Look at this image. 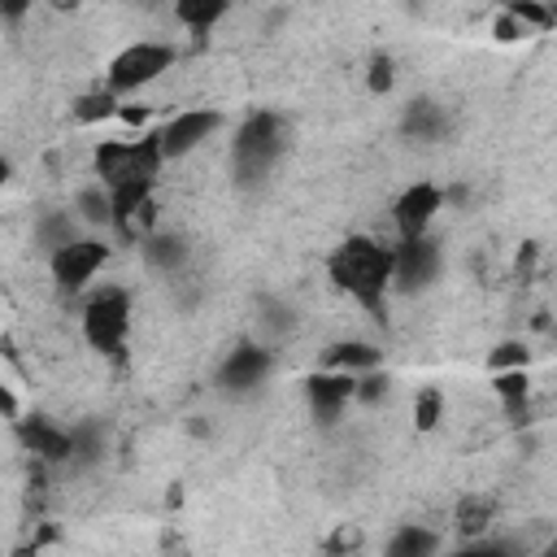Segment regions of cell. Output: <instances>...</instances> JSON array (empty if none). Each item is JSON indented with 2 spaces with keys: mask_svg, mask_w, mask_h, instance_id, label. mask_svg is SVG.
<instances>
[{
  "mask_svg": "<svg viewBox=\"0 0 557 557\" xmlns=\"http://www.w3.org/2000/svg\"><path fill=\"white\" fill-rule=\"evenodd\" d=\"M326 270L339 292H348L366 313L383 318V296L392 287V248H383L366 235H352L331 252Z\"/></svg>",
  "mask_w": 557,
  "mask_h": 557,
  "instance_id": "6da1fadb",
  "label": "cell"
},
{
  "mask_svg": "<svg viewBox=\"0 0 557 557\" xmlns=\"http://www.w3.org/2000/svg\"><path fill=\"white\" fill-rule=\"evenodd\" d=\"M287 131H283V122H278V113H252L244 126H239V135H235V174L244 178V183H261L270 170H274V161H278V152H283V139Z\"/></svg>",
  "mask_w": 557,
  "mask_h": 557,
  "instance_id": "7a4b0ae2",
  "label": "cell"
},
{
  "mask_svg": "<svg viewBox=\"0 0 557 557\" xmlns=\"http://www.w3.org/2000/svg\"><path fill=\"white\" fill-rule=\"evenodd\" d=\"M161 144L157 135L148 139H135V144H122V139H104L96 148V174L104 187H126V183H152L157 170H161Z\"/></svg>",
  "mask_w": 557,
  "mask_h": 557,
  "instance_id": "3957f363",
  "label": "cell"
},
{
  "mask_svg": "<svg viewBox=\"0 0 557 557\" xmlns=\"http://www.w3.org/2000/svg\"><path fill=\"white\" fill-rule=\"evenodd\" d=\"M126 326H131V300L122 287H104L87 300L83 309V335L91 348L100 352H117L122 339H126Z\"/></svg>",
  "mask_w": 557,
  "mask_h": 557,
  "instance_id": "277c9868",
  "label": "cell"
},
{
  "mask_svg": "<svg viewBox=\"0 0 557 557\" xmlns=\"http://www.w3.org/2000/svg\"><path fill=\"white\" fill-rule=\"evenodd\" d=\"M170 61H174V52H170L165 44H131V48H122V52L109 61V91H113V96L139 91V87H148L161 70H170Z\"/></svg>",
  "mask_w": 557,
  "mask_h": 557,
  "instance_id": "5b68a950",
  "label": "cell"
},
{
  "mask_svg": "<svg viewBox=\"0 0 557 557\" xmlns=\"http://www.w3.org/2000/svg\"><path fill=\"white\" fill-rule=\"evenodd\" d=\"M440 274V244L422 231V235H400V244L392 248V283L400 287H426Z\"/></svg>",
  "mask_w": 557,
  "mask_h": 557,
  "instance_id": "8992f818",
  "label": "cell"
},
{
  "mask_svg": "<svg viewBox=\"0 0 557 557\" xmlns=\"http://www.w3.org/2000/svg\"><path fill=\"white\" fill-rule=\"evenodd\" d=\"M104 257H109V248L100 244V239H70V244H61V248H52V278L65 287V292H78L100 265H104Z\"/></svg>",
  "mask_w": 557,
  "mask_h": 557,
  "instance_id": "52a82bcc",
  "label": "cell"
},
{
  "mask_svg": "<svg viewBox=\"0 0 557 557\" xmlns=\"http://www.w3.org/2000/svg\"><path fill=\"white\" fill-rule=\"evenodd\" d=\"M352 396H357V374L352 370H318V374L305 379V400H309V409L322 426H331Z\"/></svg>",
  "mask_w": 557,
  "mask_h": 557,
  "instance_id": "ba28073f",
  "label": "cell"
},
{
  "mask_svg": "<svg viewBox=\"0 0 557 557\" xmlns=\"http://www.w3.org/2000/svg\"><path fill=\"white\" fill-rule=\"evenodd\" d=\"M218 113L213 109H187V113H174L161 131H157V144H161V157H187L196 144H205L213 131H218Z\"/></svg>",
  "mask_w": 557,
  "mask_h": 557,
  "instance_id": "9c48e42d",
  "label": "cell"
},
{
  "mask_svg": "<svg viewBox=\"0 0 557 557\" xmlns=\"http://www.w3.org/2000/svg\"><path fill=\"white\" fill-rule=\"evenodd\" d=\"M270 366H274V357H270L265 348L239 344V348H231V357L222 361L218 383H222V392H252V387L270 374Z\"/></svg>",
  "mask_w": 557,
  "mask_h": 557,
  "instance_id": "30bf717a",
  "label": "cell"
},
{
  "mask_svg": "<svg viewBox=\"0 0 557 557\" xmlns=\"http://www.w3.org/2000/svg\"><path fill=\"white\" fill-rule=\"evenodd\" d=\"M17 440L26 453H35L39 461H70V431L57 426L52 418H17Z\"/></svg>",
  "mask_w": 557,
  "mask_h": 557,
  "instance_id": "8fae6325",
  "label": "cell"
},
{
  "mask_svg": "<svg viewBox=\"0 0 557 557\" xmlns=\"http://www.w3.org/2000/svg\"><path fill=\"white\" fill-rule=\"evenodd\" d=\"M440 205H444V196H440L435 183H413V187L396 200V209H392L396 231H400V235H422V231L431 226V218H435Z\"/></svg>",
  "mask_w": 557,
  "mask_h": 557,
  "instance_id": "7c38bea8",
  "label": "cell"
},
{
  "mask_svg": "<svg viewBox=\"0 0 557 557\" xmlns=\"http://www.w3.org/2000/svg\"><path fill=\"white\" fill-rule=\"evenodd\" d=\"M444 131H448V117H444L440 104L413 100V104L405 109V135H409V139H444Z\"/></svg>",
  "mask_w": 557,
  "mask_h": 557,
  "instance_id": "4fadbf2b",
  "label": "cell"
},
{
  "mask_svg": "<svg viewBox=\"0 0 557 557\" xmlns=\"http://www.w3.org/2000/svg\"><path fill=\"white\" fill-rule=\"evenodd\" d=\"M144 257H148V265H152V270L174 274V270L187 261V244H183V239H174V235H148V239H144Z\"/></svg>",
  "mask_w": 557,
  "mask_h": 557,
  "instance_id": "5bb4252c",
  "label": "cell"
},
{
  "mask_svg": "<svg viewBox=\"0 0 557 557\" xmlns=\"http://www.w3.org/2000/svg\"><path fill=\"white\" fill-rule=\"evenodd\" d=\"M435 548H440V540H435L426 527H418V522L400 527V531L392 535V544H387L392 557H426V553H435Z\"/></svg>",
  "mask_w": 557,
  "mask_h": 557,
  "instance_id": "9a60e30c",
  "label": "cell"
},
{
  "mask_svg": "<svg viewBox=\"0 0 557 557\" xmlns=\"http://www.w3.org/2000/svg\"><path fill=\"white\" fill-rule=\"evenodd\" d=\"M226 4H231V0H174V13H178L183 26H191V30H209V26L226 13Z\"/></svg>",
  "mask_w": 557,
  "mask_h": 557,
  "instance_id": "2e32d148",
  "label": "cell"
},
{
  "mask_svg": "<svg viewBox=\"0 0 557 557\" xmlns=\"http://www.w3.org/2000/svg\"><path fill=\"white\" fill-rule=\"evenodd\" d=\"M326 366L331 370H374L379 366V348H370V344H339L331 357H326Z\"/></svg>",
  "mask_w": 557,
  "mask_h": 557,
  "instance_id": "e0dca14e",
  "label": "cell"
},
{
  "mask_svg": "<svg viewBox=\"0 0 557 557\" xmlns=\"http://www.w3.org/2000/svg\"><path fill=\"white\" fill-rule=\"evenodd\" d=\"M113 113H117V96H113L109 87L87 91V96L74 100V117H78V122H104V117H113Z\"/></svg>",
  "mask_w": 557,
  "mask_h": 557,
  "instance_id": "ac0fdd59",
  "label": "cell"
},
{
  "mask_svg": "<svg viewBox=\"0 0 557 557\" xmlns=\"http://www.w3.org/2000/svg\"><path fill=\"white\" fill-rule=\"evenodd\" d=\"M457 527L461 535H483L492 527V500L487 496H470L457 505Z\"/></svg>",
  "mask_w": 557,
  "mask_h": 557,
  "instance_id": "d6986e66",
  "label": "cell"
},
{
  "mask_svg": "<svg viewBox=\"0 0 557 557\" xmlns=\"http://www.w3.org/2000/svg\"><path fill=\"white\" fill-rule=\"evenodd\" d=\"M100 453H104V444H100V431H96L91 422L70 431V461H74V466H91Z\"/></svg>",
  "mask_w": 557,
  "mask_h": 557,
  "instance_id": "ffe728a7",
  "label": "cell"
},
{
  "mask_svg": "<svg viewBox=\"0 0 557 557\" xmlns=\"http://www.w3.org/2000/svg\"><path fill=\"white\" fill-rule=\"evenodd\" d=\"M492 387H496V396H500L505 405H509V400H527V387H531V379H527V366H509V370H496Z\"/></svg>",
  "mask_w": 557,
  "mask_h": 557,
  "instance_id": "44dd1931",
  "label": "cell"
},
{
  "mask_svg": "<svg viewBox=\"0 0 557 557\" xmlns=\"http://www.w3.org/2000/svg\"><path fill=\"white\" fill-rule=\"evenodd\" d=\"M440 409H444V396H440L435 387H422L418 400H413V422H418V431H431V426L440 422Z\"/></svg>",
  "mask_w": 557,
  "mask_h": 557,
  "instance_id": "7402d4cb",
  "label": "cell"
},
{
  "mask_svg": "<svg viewBox=\"0 0 557 557\" xmlns=\"http://www.w3.org/2000/svg\"><path fill=\"white\" fill-rule=\"evenodd\" d=\"M78 209H83V218H87V222H96V226H109V191H100V187H87V191L78 196Z\"/></svg>",
  "mask_w": 557,
  "mask_h": 557,
  "instance_id": "603a6c76",
  "label": "cell"
},
{
  "mask_svg": "<svg viewBox=\"0 0 557 557\" xmlns=\"http://www.w3.org/2000/svg\"><path fill=\"white\" fill-rule=\"evenodd\" d=\"M509 13H513L522 26H535V30H548V26H553V13H548L544 4H531V0H513Z\"/></svg>",
  "mask_w": 557,
  "mask_h": 557,
  "instance_id": "cb8c5ba5",
  "label": "cell"
},
{
  "mask_svg": "<svg viewBox=\"0 0 557 557\" xmlns=\"http://www.w3.org/2000/svg\"><path fill=\"white\" fill-rule=\"evenodd\" d=\"M39 239H44L48 248H61V244H70V239H74V222H70L65 213H61V218H44Z\"/></svg>",
  "mask_w": 557,
  "mask_h": 557,
  "instance_id": "d4e9b609",
  "label": "cell"
},
{
  "mask_svg": "<svg viewBox=\"0 0 557 557\" xmlns=\"http://www.w3.org/2000/svg\"><path fill=\"white\" fill-rule=\"evenodd\" d=\"M492 370H509V366H527V348L522 344H500L492 357H487Z\"/></svg>",
  "mask_w": 557,
  "mask_h": 557,
  "instance_id": "484cf974",
  "label": "cell"
},
{
  "mask_svg": "<svg viewBox=\"0 0 557 557\" xmlns=\"http://www.w3.org/2000/svg\"><path fill=\"white\" fill-rule=\"evenodd\" d=\"M392 87V61L387 57H374L370 61V91L379 96V91H387Z\"/></svg>",
  "mask_w": 557,
  "mask_h": 557,
  "instance_id": "4316f807",
  "label": "cell"
},
{
  "mask_svg": "<svg viewBox=\"0 0 557 557\" xmlns=\"http://www.w3.org/2000/svg\"><path fill=\"white\" fill-rule=\"evenodd\" d=\"M383 387H387V379H379L374 370H366V379H357V396H361V400H379Z\"/></svg>",
  "mask_w": 557,
  "mask_h": 557,
  "instance_id": "83f0119b",
  "label": "cell"
},
{
  "mask_svg": "<svg viewBox=\"0 0 557 557\" xmlns=\"http://www.w3.org/2000/svg\"><path fill=\"white\" fill-rule=\"evenodd\" d=\"M518 35H527V26H522L513 13H505V17L496 22V39H518Z\"/></svg>",
  "mask_w": 557,
  "mask_h": 557,
  "instance_id": "f1b7e54d",
  "label": "cell"
},
{
  "mask_svg": "<svg viewBox=\"0 0 557 557\" xmlns=\"http://www.w3.org/2000/svg\"><path fill=\"white\" fill-rule=\"evenodd\" d=\"M357 544H361V535H357V531H348V527H339V531L331 535V544H326V548H331V553H344V548H357Z\"/></svg>",
  "mask_w": 557,
  "mask_h": 557,
  "instance_id": "f546056e",
  "label": "cell"
},
{
  "mask_svg": "<svg viewBox=\"0 0 557 557\" xmlns=\"http://www.w3.org/2000/svg\"><path fill=\"white\" fill-rule=\"evenodd\" d=\"M30 4H35V0H0V17H4V22H17V17H26Z\"/></svg>",
  "mask_w": 557,
  "mask_h": 557,
  "instance_id": "4dcf8cb0",
  "label": "cell"
},
{
  "mask_svg": "<svg viewBox=\"0 0 557 557\" xmlns=\"http://www.w3.org/2000/svg\"><path fill=\"white\" fill-rule=\"evenodd\" d=\"M0 413H4V418H17V400H13V392H9L4 383H0Z\"/></svg>",
  "mask_w": 557,
  "mask_h": 557,
  "instance_id": "1f68e13d",
  "label": "cell"
},
{
  "mask_svg": "<svg viewBox=\"0 0 557 557\" xmlns=\"http://www.w3.org/2000/svg\"><path fill=\"white\" fill-rule=\"evenodd\" d=\"M117 117H122V122H131V126H139V122L148 117V109H117Z\"/></svg>",
  "mask_w": 557,
  "mask_h": 557,
  "instance_id": "d6a6232c",
  "label": "cell"
},
{
  "mask_svg": "<svg viewBox=\"0 0 557 557\" xmlns=\"http://www.w3.org/2000/svg\"><path fill=\"white\" fill-rule=\"evenodd\" d=\"M4 183H9V161L0 157V187H4Z\"/></svg>",
  "mask_w": 557,
  "mask_h": 557,
  "instance_id": "836d02e7",
  "label": "cell"
},
{
  "mask_svg": "<svg viewBox=\"0 0 557 557\" xmlns=\"http://www.w3.org/2000/svg\"><path fill=\"white\" fill-rule=\"evenodd\" d=\"M57 9H74V4H83V0H52Z\"/></svg>",
  "mask_w": 557,
  "mask_h": 557,
  "instance_id": "e575fe53",
  "label": "cell"
}]
</instances>
